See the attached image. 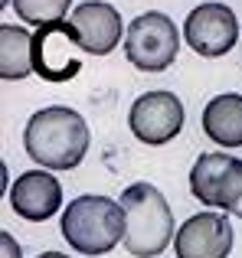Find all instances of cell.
<instances>
[{
  "label": "cell",
  "mask_w": 242,
  "mask_h": 258,
  "mask_svg": "<svg viewBox=\"0 0 242 258\" xmlns=\"http://www.w3.org/2000/svg\"><path fill=\"white\" fill-rule=\"evenodd\" d=\"M92 134L76 108H39L23 127V147L43 170H76L85 160Z\"/></svg>",
  "instance_id": "6da1fadb"
},
{
  "label": "cell",
  "mask_w": 242,
  "mask_h": 258,
  "mask_svg": "<svg viewBox=\"0 0 242 258\" xmlns=\"http://www.w3.org/2000/svg\"><path fill=\"white\" fill-rule=\"evenodd\" d=\"M59 229H63V239L69 242V248H76V252L108 255L118 242H125L128 232L125 206H121V200L98 196V193L76 196L66 206Z\"/></svg>",
  "instance_id": "7a4b0ae2"
},
{
  "label": "cell",
  "mask_w": 242,
  "mask_h": 258,
  "mask_svg": "<svg viewBox=\"0 0 242 258\" xmlns=\"http://www.w3.org/2000/svg\"><path fill=\"white\" fill-rule=\"evenodd\" d=\"M121 206H125V219H128L125 248L134 258H154L170 245V239H177L170 203L154 183L144 180L131 183L121 193Z\"/></svg>",
  "instance_id": "3957f363"
},
{
  "label": "cell",
  "mask_w": 242,
  "mask_h": 258,
  "mask_svg": "<svg viewBox=\"0 0 242 258\" xmlns=\"http://www.w3.org/2000/svg\"><path fill=\"white\" fill-rule=\"evenodd\" d=\"M180 52V33L173 20L160 10L141 13L131 20L125 36V56L141 72H164Z\"/></svg>",
  "instance_id": "277c9868"
},
{
  "label": "cell",
  "mask_w": 242,
  "mask_h": 258,
  "mask_svg": "<svg viewBox=\"0 0 242 258\" xmlns=\"http://www.w3.org/2000/svg\"><path fill=\"white\" fill-rule=\"evenodd\" d=\"M82 43L69 20L43 23L33 33V72L46 82H69L82 69Z\"/></svg>",
  "instance_id": "5b68a950"
},
{
  "label": "cell",
  "mask_w": 242,
  "mask_h": 258,
  "mask_svg": "<svg viewBox=\"0 0 242 258\" xmlns=\"http://www.w3.org/2000/svg\"><path fill=\"white\" fill-rule=\"evenodd\" d=\"M128 127H131V134L147 147L170 144V141L184 131V101L173 92H167V88L144 92L131 105Z\"/></svg>",
  "instance_id": "8992f818"
},
{
  "label": "cell",
  "mask_w": 242,
  "mask_h": 258,
  "mask_svg": "<svg viewBox=\"0 0 242 258\" xmlns=\"http://www.w3.org/2000/svg\"><path fill=\"white\" fill-rule=\"evenodd\" d=\"M184 39L190 43V49L197 56L219 59L236 43H242L239 39V20L226 4H216V0L213 4H200L187 13Z\"/></svg>",
  "instance_id": "52a82bcc"
},
{
  "label": "cell",
  "mask_w": 242,
  "mask_h": 258,
  "mask_svg": "<svg viewBox=\"0 0 242 258\" xmlns=\"http://www.w3.org/2000/svg\"><path fill=\"white\" fill-rule=\"evenodd\" d=\"M232 239L236 235L226 213H197L177 229L173 252L177 258H229Z\"/></svg>",
  "instance_id": "ba28073f"
},
{
  "label": "cell",
  "mask_w": 242,
  "mask_h": 258,
  "mask_svg": "<svg viewBox=\"0 0 242 258\" xmlns=\"http://www.w3.org/2000/svg\"><path fill=\"white\" fill-rule=\"evenodd\" d=\"M7 200H10L13 213H17L20 219L46 222V219H52V216L63 209V186H59V180L49 170L39 167V170L20 173L17 180H13Z\"/></svg>",
  "instance_id": "9c48e42d"
},
{
  "label": "cell",
  "mask_w": 242,
  "mask_h": 258,
  "mask_svg": "<svg viewBox=\"0 0 242 258\" xmlns=\"http://www.w3.org/2000/svg\"><path fill=\"white\" fill-rule=\"evenodd\" d=\"M69 23L76 26L79 43L92 56H108L125 36V23H121L118 7L105 4V0H85L69 13Z\"/></svg>",
  "instance_id": "30bf717a"
},
{
  "label": "cell",
  "mask_w": 242,
  "mask_h": 258,
  "mask_svg": "<svg viewBox=\"0 0 242 258\" xmlns=\"http://www.w3.org/2000/svg\"><path fill=\"white\" fill-rule=\"evenodd\" d=\"M203 134L219 147H242V95L223 92L206 101Z\"/></svg>",
  "instance_id": "8fae6325"
},
{
  "label": "cell",
  "mask_w": 242,
  "mask_h": 258,
  "mask_svg": "<svg viewBox=\"0 0 242 258\" xmlns=\"http://www.w3.org/2000/svg\"><path fill=\"white\" fill-rule=\"evenodd\" d=\"M33 72V36L20 26H0V79L20 82Z\"/></svg>",
  "instance_id": "7c38bea8"
},
{
  "label": "cell",
  "mask_w": 242,
  "mask_h": 258,
  "mask_svg": "<svg viewBox=\"0 0 242 258\" xmlns=\"http://www.w3.org/2000/svg\"><path fill=\"white\" fill-rule=\"evenodd\" d=\"M232 157L223 151H210V154H200L197 164L190 167V193L197 196L203 206H216L219 200V186H223V176L229 170Z\"/></svg>",
  "instance_id": "4fadbf2b"
},
{
  "label": "cell",
  "mask_w": 242,
  "mask_h": 258,
  "mask_svg": "<svg viewBox=\"0 0 242 258\" xmlns=\"http://www.w3.org/2000/svg\"><path fill=\"white\" fill-rule=\"evenodd\" d=\"M72 0H13V10L23 23L43 26V23H56V20H66Z\"/></svg>",
  "instance_id": "5bb4252c"
},
{
  "label": "cell",
  "mask_w": 242,
  "mask_h": 258,
  "mask_svg": "<svg viewBox=\"0 0 242 258\" xmlns=\"http://www.w3.org/2000/svg\"><path fill=\"white\" fill-rule=\"evenodd\" d=\"M216 209H223V213L239 216V219H242V160L239 157H232L229 170H226V176H223Z\"/></svg>",
  "instance_id": "9a60e30c"
},
{
  "label": "cell",
  "mask_w": 242,
  "mask_h": 258,
  "mask_svg": "<svg viewBox=\"0 0 242 258\" xmlns=\"http://www.w3.org/2000/svg\"><path fill=\"white\" fill-rule=\"evenodd\" d=\"M0 258H23L17 239H13L10 232H0Z\"/></svg>",
  "instance_id": "2e32d148"
},
{
  "label": "cell",
  "mask_w": 242,
  "mask_h": 258,
  "mask_svg": "<svg viewBox=\"0 0 242 258\" xmlns=\"http://www.w3.org/2000/svg\"><path fill=\"white\" fill-rule=\"evenodd\" d=\"M36 258H69V255H63V252H43V255H36Z\"/></svg>",
  "instance_id": "e0dca14e"
},
{
  "label": "cell",
  "mask_w": 242,
  "mask_h": 258,
  "mask_svg": "<svg viewBox=\"0 0 242 258\" xmlns=\"http://www.w3.org/2000/svg\"><path fill=\"white\" fill-rule=\"evenodd\" d=\"M216 4H226V0H216Z\"/></svg>",
  "instance_id": "ac0fdd59"
}]
</instances>
